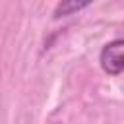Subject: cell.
<instances>
[{"label":"cell","mask_w":124,"mask_h":124,"mask_svg":"<svg viewBox=\"0 0 124 124\" xmlns=\"http://www.w3.org/2000/svg\"><path fill=\"white\" fill-rule=\"evenodd\" d=\"M101 68L108 76H118L124 72V39H114L103 46L99 56Z\"/></svg>","instance_id":"obj_1"},{"label":"cell","mask_w":124,"mask_h":124,"mask_svg":"<svg viewBox=\"0 0 124 124\" xmlns=\"http://www.w3.org/2000/svg\"><path fill=\"white\" fill-rule=\"evenodd\" d=\"M89 2H76V0H66V2H60L54 10V17H62V16H70L74 12H79L81 8H87Z\"/></svg>","instance_id":"obj_2"}]
</instances>
